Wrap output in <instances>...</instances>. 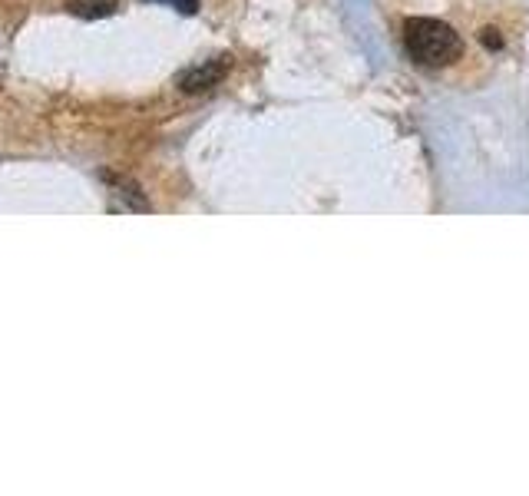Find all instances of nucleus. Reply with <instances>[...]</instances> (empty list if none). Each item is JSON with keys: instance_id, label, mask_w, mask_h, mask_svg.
<instances>
[{"instance_id": "2", "label": "nucleus", "mask_w": 529, "mask_h": 496, "mask_svg": "<svg viewBox=\"0 0 529 496\" xmlns=\"http://www.w3.org/2000/svg\"><path fill=\"white\" fill-rule=\"evenodd\" d=\"M229 73V57L222 60H209V63H199V67L186 70L179 77V90L186 93H202V90H212V86H219V80Z\"/></svg>"}, {"instance_id": "5", "label": "nucleus", "mask_w": 529, "mask_h": 496, "mask_svg": "<svg viewBox=\"0 0 529 496\" xmlns=\"http://www.w3.org/2000/svg\"><path fill=\"white\" fill-rule=\"evenodd\" d=\"M480 40L487 43V47H493V50H500V47H503V40H500V30H493V27H487V30H483V34H480Z\"/></svg>"}, {"instance_id": "3", "label": "nucleus", "mask_w": 529, "mask_h": 496, "mask_svg": "<svg viewBox=\"0 0 529 496\" xmlns=\"http://www.w3.org/2000/svg\"><path fill=\"white\" fill-rule=\"evenodd\" d=\"M116 7H120V0H67L70 14L73 17H83V20L110 17V14H116Z\"/></svg>"}, {"instance_id": "1", "label": "nucleus", "mask_w": 529, "mask_h": 496, "mask_svg": "<svg viewBox=\"0 0 529 496\" xmlns=\"http://www.w3.org/2000/svg\"><path fill=\"white\" fill-rule=\"evenodd\" d=\"M401 40L410 53V60L420 67H447L460 57L457 30L437 17H410L401 27Z\"/></svg>"}, {"instance_id": "4", "label": "nucleus", "mask_w": 529, "mask_h": 496, "mask_svg": "<svg viewBox=\"0 0 529 496\" xmlns=\"http://www.w3.org/2000/svg\"><path fill=\"white\" fill-rule=\"evenodd\" d=\"M149 4H166L172 10H179V14H196L199 10V0H149Z\"/></svg>"}]
</instances>
